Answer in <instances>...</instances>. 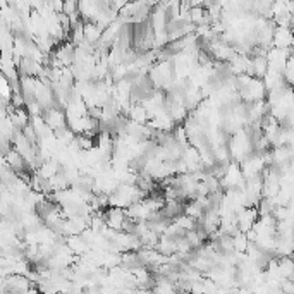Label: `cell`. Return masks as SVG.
<instances>
[{
    "label": "cell",
    "instance_id": "1",
    "mask_svg": "<svg viewBox=\"0 0 294 294\" xmlns=\"http://www.w3.org/2000/svg\"><path fill=\"white\" fill-rule=\"evenodd\" d=\"M273 47L280 50H291L294 47V29L289 26H275Z\"/></svg>",
    "mask_w": 294,
    "mask_h": 294
}]
</instances>
